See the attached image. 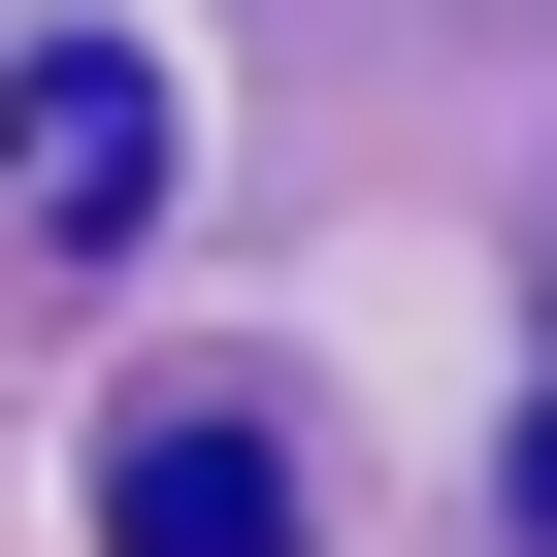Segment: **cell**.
<instances>
[{"label": "cell", "mask_w": 557, "mask_h": 557, "mask_svg": "<svg viewBox=\"0 0 557 557\" xmlns=\"http://www.w3.org/2000/svg\"><path fill=\"white\" fill-rule=\"evenodd\" d=\"M99 557H296V426L262 394H132L99 426Z\"/></svg>", "instance_id": "obj_1"}, {"label": "cell", "mask_w": 557, "mask_h": 557, "mask_svg": "<svg viewBox=\"0 0 557 557\" xmlns=\"http://www.w3.org/2000/svg\"><path fill=\"white\" fill-rule=\"evenodd\" d=\"M0 164H34V230H132V197H164V66H99V34L0 66Z\"/></svg>", "instance_id": "obj_2"}]
</instances>
